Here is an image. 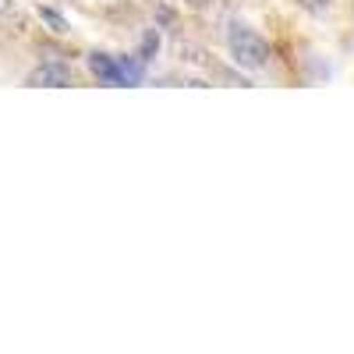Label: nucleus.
Returning a JSON list of instances; mask_svg holds the SVG:
<instances>
[{
  "label": "nucleus",
  "instance_id": "nucleus-5",
  "mask_svg": "<svg viewBox=\"0 0 354 354\" xmlns=\"http://www.w3.org/2000/svg\"><path fill=\"white\" fill-rule=\"evenodd\" d=\"M156 46H160V36L149 28V32L142 36V57H145V61H149V57H156Z\"/></svg>",
  "mask_w": 354,
  "mask_h": 354
},
{
  "label": "nucleus",
  "instance_id": "nucleus-8",
  "mask_svg": "<svg viewBox=\"0 0 354 354\" xmlns=\"http://www.w3.org/2000/svg\"><path fill=\"white\" fill-rule=\"evenodd\" d=\"M185 4H188V8H209L213 0H185Z\"/></svg>",
  "mask_w": 354,
  "mask_h": 354
},
{
  "label": "nucleus",
  "instance_id": "nucleus-4",
  "mask_svg": "<svg viewBox=\"0 0 354 354\" xmlns=\"http://www.w3.org/2000/svg\"><path fill=\"white\" fill-rule=\"evenodd\" d=\"M36 15H39V21L50 28L53 36H68L71 28H68V18L61 15V11H53V8H36Z\"/></svg>",
  "mask_w": 354,
  "mask_h": 354
},
{
  "label": "nucleus",
  "instance_id": "nucleus-6",
  "mask_svg": "<svg viewBox=\"0 0 354 354\" xmlns=\"http://www.w3.org/2000/svg\"><path fill=\"white\" fill-rule=\"evenodd\" d=\"M330 4H333V0H298V8H305V11H312V15L330 11Z\"/></svg>",
  "mask_w": 354,
  "mask_h": 354
},
{
  "label": "nucleus",
  "instance_id": "nucleus-3",
  "mask_svg": "<svg viewBox=\"0 0 354 354\" xmlns=\"http://www.w3.org/2000/svg\"><path fill=\"white\" fill-rule=\"evenodd\" d=\"M88 68H93L100 78H106V82H124V75H121V64H117V61H110L106 53H88Z\"/></svg>",
  "mask_w": 354,
  "mask_h": 354
},
{
  "label": "nucleus",
  "instance_id": "nucleus-7",
  "mask_svg": "<svg viewBox=\"0 0 354 354\" xmlns=\"http://www.w3.org/2000/svg\"><path fill=\"white\" fill-rule=\"evenodd\" d=\"M11 11H15V0H0V18L11 15Z\"/></svg>",
  "mask_w": 354,
  "mask_h": 354
},
{
  "label": "nucleus",
  "instance_id": "nucleus-1",
  "mask_svg": "<svg viewBox=\"0 0 354 354\" xmlns=\"http://www.w3.org/2000/svg\"><path fill=\"white\" fill-rule=\"evenodd\" d=\"M227 46H230V61L238 68H266V61H270V43H266L262 36H255L252 28L245 25H234L230 36H227Z\"/></svg>",
  "mask_w": 354,
  "mask_h": 354
},
{
  "label": "nucleus",
  "instance_id": "nucleus-2",
  "mask_svg": "<svg viewBox=\"0 0 354 354\" xmlns=\"http://www.w3.org/2000/svg\"><path fill=\"white\" fill-rule=\"evenodd\" d=\"M71 78L75 75L64 61H46L28 71V85H36V88H61V85H71Z\"/></svg>",
  "mask_w": 354,
  "mask_h": 354
}]
</instances>
